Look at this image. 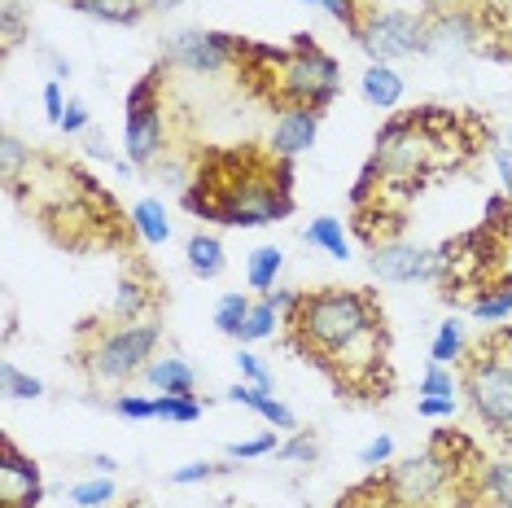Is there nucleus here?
I'll list each match as a JSON object with an SVG mask.
<instances>
[{
	"instance_id": "de8ad7c7",
	"label": "nucleus",
	"mask_w": 512,
	"mask_h": 508,
	"mask_svg": "<svg viewBox=\"0 0 512 508\" xmlns=\"http://www.w3.org/2000/svg\"><path fill=\"white\" fill-rule=\"evenodd\" d=\"M302 5H320V0H302Z\"/></svg>"
},
{
	"instance_id": "ddd939ff",
	"label": "nucleus",
	"mask_w": 512,
	"mask_h": 508,
	"mask_svg": "<svg viewBox=\"0 0 512 508\" xmlns=\"http://www.w3.org/2000/svg\"><path fill=\"white\" fill-rule=\"evenodd\" d=\"M228 399H232V403H241V408H250V412H259V417H263V421H272L276 430H298V417L285 408L281 399L272 395V390H263V386L237 381V386L228 390Z\"/></svg>"
},
{
	"instance_id": "2eb2a0df",
	"label": "nucleus",
	"mask_w": 512,
	"mask_h": 508,
	"mask_svg": "<svg viewBox=\"0 0 512 508\" xmlns=\"http://www.w3.org/2000/svg\"><path fill=\"white\" fill-rule=\"evenodd\" d=\"M149 386L158 390V395H193L197 390V373L193 364H184L180 355H167V360H154L145 368Z\"/></svg>"
},
{
	"instance_id": "4c0bfd02",
	"label": "nucleus",
	"mask_w": 512,
	"mask_h": 508,
	"mask_svg": "<svg viewBox=\"0 0 512 508\" xmlns=\"http://www.w3.org/2000/svg\"><path fill=\"white\" fill-rule=\"evenodd\" d=\"M324 9L337 18V22H346V31L351 36H359V27H364V18H359V9H355V0H320Z\"/></svg>"
},
{
	"instance_id": "f03ea898",
	"label": "nucleus",
	"mask_w": 512,
	"mask_h": 508,
	"mask_svg": "<svg viewBox=\"0 0 512 508\" xmlns=\"http://www.w3.org/2000/svg\"><path fill=\"white\" fill-rule=\"evenodd\" d=\"M473 145H477V123L464 119L460 110L421 106L394 114L377 132V149H372L351 202L403 215V202L416 189H425L434 176L456 171L464 158H473Z\"/></svg>"
},
{
	"instance_id": "4468645a",
	"label": "nucleus",
	"mask_w": 512,
	"mask_h": 508,
	"mask_svg": "<svg viewBox=\"0 0 512 508\" xmlns=\"http://www.w3.org/2000/svg\"><path fill=\"white\" fill-rule=\"evenodd\" d=\"M359 88H364L368 106H377V110H394L403 101V75L386 62H372L364 71V79H359Z\"/></svg>"
},
{
	"instance_id": "cd10ccee",
	"label": "nucleus",
	"mask_w": 512,
	"mask_h": 508,
	"mask_svg": "<svg viewBox=\"0 0 512 508\" xmlns=\"http://www.w3.org/2000/svg\"><path fill=\"white\" fill-rule=\"evenodd\" d=\"M272 333H276V307L263 298V303L250 307V316H246V325H241L237 338L241 342H263V338H272Z\"/></svg>"
},
{
	"instance_id": "f704fd0d",
	"label": "nucleus",
	"mask_w": 512,
	"mask_h": 508,
	"mask_svg": "<svg viewBox=\"0 0 512 508\" xmlns=\"http://www.w3.org/2000/svg\"><path fill=\"white\" fill-rule=\"evenodd\" d=\"M237 368H241V377L250 381V386H263V390H272V373H267V364L259 360L254 351H237Z\"/></svg>"
},
{
	"instance_id": "ea45409f",
	"label": "nucleus",
	"mask_w": 512,
	"mask_h": 508,
	"mask_svg": "<svg viewBox=\"0 0 512 508\" xmlns=\"http://www.w3.org/2000/svg\"><path fill=\"white\" fill-rule=\"evenodd\" d=\"M57 127H62L66 136L84 132V127H88V106H84V101H66V114H62V123H57Z\"/></svg>"
},
{
	"instance_id": "a18cd8bd",
	"label": "nucleus",
	"mask_w": 512,
	"mask_h": 508,
	"mask_svg": "<svg viewBox=\"0 0 512 508\" xmlns=\"http://www.w3.org/2000/svg\"><path fill=\"white\" fill-rule=\"evenodd\" d=\"M92 465H97V473H106V478H110V473H114V469H119V465H114V460H110V456H97V460H92Z\"/></svg>"
},
{
	"instance_id": "72a5a7b5",
	"label": "nucleus",
	"mask_w": 512,
	"mask_h": 508,
	"mask_svg": "<svg viewBox=\"0 0 512 508\" xmlns=\"http://www.w3.org/2000/svg\"><path fill=\"white\" fill-rule=\"evenodd\" d=\"M114 412L127 421H149L158 417V399H145V395H119L114 399Z\"/></svg>"
},
{
	"instance_id": "c9c22d12",
	"label": "nucleus",
	"mask_w": 512,
	"mask_h": 508,
	"mask_svg": "<svg viewBox=\"0 0 512 508\" xmlns=\"http://www.w3.org/2000/svg\"><path fill=\"white\" fill-rule=\"evenodd\" d=\"M495 167H499V180H504L508 198H512V127L495 136Z\"/></svg>"
},
{
	"instance_id": "c85d7f7f",
	"label": "nucleus",
	"mask_w": 512,
	"mask_h": 508,
	"mask_svg": "<svg viewBox=\"0 0 512 508\" xmlns=\"http://www.w3.org/2000/svg\"><path fill=\"white\" fill-rule=\"evenodd\" d=\"M202 417V403L193 395H158V421H176V425H193Z\"/></svg>"
},
{
	"instance_id": "a878e982",
	"label": "nucleus",
	"mask_w": 512,
	"mask_h": 508,
	"mask_svg": "<svg viewBox=\"0 0 512 508\" xmlns=\"http://www.w3.org/2000/svg\"><path fill=\"white\" fill-rule=\"evenodd\" d=\"M482 491L491 495V504L512 508V460H495L482 469Z\"/></svg>"
},
{
	"instance_id": "aec40b11",
	"label": "nucleus",
	"mask_w": 512,
	"mask_h": 508,
	"mask_svg": "<svg viewBox=\"0 0 512 508\" xmlns=\"http://www.w3.org/2000/svg\"><path fill=\"white\" fill-rule=\"evenodd\" d=\"M464 360V325L460 320H442L438 325V338L429 346V364H460Z\"/></svg>"
},
{
	"instance_id": "c03bdc74",
	"label": "nucleus",
	"mask_w": 512,
	"mask_h": 508,
	"mask_svg": "<svg viewBox=\"0 0 512 508\" xmlns=\"http://www.w3.org/2000/svg\"><path fill=\"white\" fill-rule=\"evenodd\" d=\"M145 5H149V9H158V14H167V9H180L184 0H145Z\"/></svg>"
},
{
	"instance_id": "f3484780",
	"label": "nucleus",
	"mask_w": 512,
	"mask_h": 508,
	"mask_svg": "<svg viewBox=\"0 0 512 508\" xmlns=\"http://www.w3.org/2000/svg\"><path fill=\"white\" fill-rule=\"evenodd\" d=\"M302 241H307V246H320L324 254H333V259H351V246H346V233H342V219H333V215L311 219V224L302 228Z\"/></svg>"
},
{
	"instance_id": "b1692460",
	"label": "nucleus",
	"mask_w": 512,
	"mask_h": 508,
	"mask_svg": "<svg viewBox=\"0 0 512 508\" xmlns=\"http://www.w3.org/2000/svg\"><path fill=\"white\" fill-rule=\"evenodd\" d=\"M469 316L473 320H486V325H495V320L512 316V285H499V290L477 294L473 303H469Z\"/></svg>"
},
{
	"instance_id": "412c9836",
	"label": "nucleus",
	"mask_w": 512,
	"mask_h": 508,
	"mask_svg": "<svg viewBox=\"0 0 512 508\" xmlns=\"http://www.w3.org/2000/svg\"><path fill=\"white\" fill-rule=\"evenodd\" d=\"M145 311H149V290L141 281H123L119 294H114L110 316L123 320V325H136V320H145Z\"/></svg>"
},
{
	"instance_id": "4be33fe9",
	"label": "nucleus",
	"mask_w": 512,
	"mask_h": 508,
	"mask_svg": "<svg viewBox=\"0 0 512 508\" xmlns=\"http://www.w3.org/2000/svg\"><path fill=\"white\" fill-rule=\"evenodd\" d=\"M281 268H285V254L276 250V246H259L250 254V268H246V276H250V285L254 290H272L276 285V276H281Z\"/></svg>"
},
{
	"instance_id": "a211bd4d",
	"label": "nucleus",
	"mask_w": 512,
	"mask_h": 508,
	"mask_svg": "<svg viewBox=\"0 0 512 508\" xmlns=\"http://www.w3.org/2000/svg\"><path fill=\"white\" fill-rule=\"evenodd\" d=\"M189 268H193V276H202V281H215V276L224 272V246H219V237H211V233L189 237Z\"/></svg>"
},
{
	"instance_id": "79ce46f5",
	"label": "nucleus",
	"mask_w": 512,
	"mask_h": 508,
	"mask_svg": "<svg viewBox=\"0 0 512 508\" xmlns=\"http://www.w3.org/2000/svg\"><path fill=\"white\" fill-rule=\"evenodd\" d=\"M281 456H285V460H302V465H307V460H316V438H311V434H298L294 443L281 447Z\"/></svg>"
},
{
	"instance_id": "473e14b6",
	"label": "nucleus",
	"mask_w": 512,
	"mask_h": 508,
	"mask_svg": "<svg viewBox=\"0 0 512 508\" xmlns=\"http://www.w3.org/2000/svg\"><path fill=\"white\" fill-rule=\"evenodd\" d=\"M267 452H281L276 434H259V438H241V443H228V456H232V460H254V456H267Z\"/></svg>"
},
{
	"instance_id": "7ed1b4c3",
	"label": "nucleus",
	"mask_w": 512,
	"mask_h": 508,
	"mask_svg": "<svg viewBox=\"0 0 512 508\" xmlns=\"http://www.w3.org/2000/svg\"><path fill=\"white\" fill-rule=\"evenodd\" d=\"M184 206L202 219L228 228H263L294 211V189H289V158L276 149L259 154L254 145L206 154L197 163L193 184L184 189Z\"/></svg>"
},
{
	"instance_id": "20e7f679",
	"label": "nucleus",
	"mask_w": 512,
	"mask_h": 508,
	"mask_svg": "<svg viewBox=\"0 0 512 508\" xmlns=\"http://www.w3.org/2000/svg\"><path fill=\"white\" fill-rule=\"evenodd\" d=\"M237 66H267V101L285 110H324L337 97V62L316 49L311 36H298L294 49H272L259 40H237Z\"/></svg>"
},
{
	"instance_id": "7c9ffc66",
	"label": "nucleus",
	"mask_w": 512,
	"mask_h": 508,
	"mask_svg": "<svg viewBox=\"0 0 512 508\" xmlns=\"http://www.w3.org/2000/svg\"><path fill=\"white\" fill-rule=\"evenodd\" d=\"M71 500L79 508H106L114 500V482L110 478H92V482H79V487H71Z\"/></svg>"
},
{
	"instance_id": "f8f14e48",
	"label": "nucleus",
	"mask_w": 512,
	"mask_h": 508,
	"mask_svg": "<svg viewBox=\"0 0 512 508\" xmlns=\"http://www.w3.org/2000/svg\"><path fill=\"white\" fill-rule=\"evenodd\" d=\"M316 132H320V110H285L272 132V149L294 163L298 154H307L316 145Z\"/></svg>"
},
{
	"instance_id": "9b49d317",
	"label": "nucleus",
	"mask_w": 512,
	"mask_h": 508,
	"mask_svg": "<svg viewBox=\"0 0 512 508\" xmlns=\"http://www.w3.org/2000/svg\"><path fill=\"white\" fill-rule=\"evenodd\" d=\"M368 268L381 276V281H394V285H407V281H425L434 276V254L421 250V246H407V241H390V246H377L368 254Z\"/></svg>"
},
{
	"instance_id": "1a4fd4ad",
	"label": "nucleus",
	"mask_w": 512,
	"mask_h": 508,
	"mask_svg": "<svg viewBox=\"0 0 512 508\" xmlns=\"http://www.w3.org/2000/svg\"><path fill=\"white\" fill-rule=\"evenodd\" d=\"M167 62L193 75L224 71L228 62H237V36H224V31H180L176 40H167Z\"/></svg>"
},
{
	"instance_id": "2f4dec72",
	"label": "nucleus",
	"mask_w": 512,
	"mask_h": 508,
	"mask_svg": "<svg viewBox=\"0 0 512 508\" xmlns=\"http://www.w3.org/2000/svg\"><path fill=\"white\" fill-rule=\"evenodd\" d=\"M0 167H5V184H9V189L18 184V171L31 167V154L14 141V136H0Z\"/></svg>"
},
{
	"instance_id": "e433bc0d",
	"label": "nucleus",
	"mask_w": 512,
	"mask_h": 508,
	"mask_svg": "<svg viewBox=\"0 0 512 508\" xmlns=\"http://www.w3.org/2000/svg\"><path fill=\"white\" fill-rule=\"evenodd\" d=\"M228 465H206V460H193V465H184L171 473V482L176 487H193V482H206V478H215V473H224Z\"/></svg>"
},
{
	"instance_id": "f257e3e1",
	"label": "nucleus",
	"mask_w": 512,
	"mask_h": 508,
	"mask_svg": "<svg viewBox=\"0 0 512 508\" xmlns=\"http://www.w3.org/2000/svg\"><path fill=\"white\" fill-rule=\"evenodd\" d=\"M289 351L320 364L342 399H386L390 377V333L377 298L364 290H302L298 307L285 316Z\"/></svg>"
},
{
	"instance_id": "bb28decb",
	"label": "nucleus",
	"mask_w": 512,
	"mask_h": 508,
	"mask_svg": "<svg viewBox=\"0 0 512 508\" xmlns=\"http://www.w3.org/2000/svg\"><path fill=\"white\" fill-rule=\"evenodd\" d=\"M0 386H5V395L9 399H40L44 395V381L40 377H31V373H22L18 364H0Z\"/></svg>"
},
{
	"instance_id": "9d476101",
	"label": "nucleus",
	"mask_w": 512,
	"mask_h": 508,
	"mask_svg": "<svg viewBox=\"0 0 512 508\" xmlns=\"http://www.w3.org/2000/svg\"><path fill=\"white\" fill-rule=\"evenodd\" d=\"M40 469L36 460L18 452L14 438H5V465H0V508H36L40 504Z\"/></svg>"
},
{
	"instance_id": "a19ab883",
	"label": "nucleus",
	"mask_w": 512,
	"mask_h": 508,
	"mask_svg": "<svg viewBox=\"0 0 512 508\" xmlns=\"http://www.w3.org/2000/svg\"><path fill=\"white\" fill-rule=\"evenodd\" d=\"M416 412H421V417H429V421H447V417H456V399H425V395H421Z\"/></svg>"
},
{
	"instance_id": "393cba45",
	"label": "nucleus",
	"mask_w": 512,
	"mask_h": 508,
	"mask_svg": "<svg viewBox=\"0 0 512 508\" xmlns=\"http://www.w3.org/2000/svg\"><path fill=\"white\" fill-rule=\"evenodd\" d=\"M250 298L246 294H224L219 298V307H215V329L219 333H228V338H237L241 325H246V316H250Z\"/></svg>"
},
{
	"instance_id": "58836bf2",
	"label": "nucleus",
	"mask_w": 512,
	"mask_h": 508,
	"mask_svg": "<svg viewBox=\"0 0 512 508\" xmlns=\"http://www.w3.org/2000/svg\"><path fill=\"white\" fill-rule=\"evenodd\" d=\"M390 452H394V438L390 434H377L372 443L359 452V465H368V469H377V465H386L390 460Z\"/></svg>"
},
{
	"instance_id": "423d86ee",
	"label": "nucleus",
	"mask_w": 512,
	"mask_h": 508,
	"mask_svg": "<svg viewBox=\"0 0 512 508\" xmlns=\"http://www.w3.org/2000/svg\"><path fill=\"white\" fill-rule=\"evenodd\" d=\"M162 338V325L154 320H136V325L119 329H101V338L92 342V351L84 355L88 373L97 381H127L145 368V360L154 355V346Z\"/></svg>"
},
{
	"instance_id": "6ab92c4d",
	"label": "nucleus",
	"mask_w": 512,
	"mask_h": 508,
	"mask_svg": "<svg viewBox=\"0 0 512 508\" xmlns=\"http://www.w3.org/2000/svg\"><path fill=\"white\" fill-rule=\"evenodd\" d=\"M132 228L149 241V246H162V241L171 237L167 211H162V202H154V198H145V202H136V206H132Z\"/></svg>"
},
{
	"instance_id": "0eeeda50",
	"label": "nucleus",
	"mask_w": 512,
	"mask_h": 508,
	"mask_svg": "<svg viewBox=\"0 0 512 508\" xmlns=\"http://www.w3.org/2000/svg\"><path fill=\"white\" fill-rule=\"evenodd\" d=\"M162 66L136 79V88L127 92V123H123V149L132 167H154L162 158Z\"/></svg>"
},
{
	"instance_id": "49530a36",
	"label": "nucleus",
	"mask_w": 512,
	"mask_h": 508,
	"mask_svg": "<svg viewBox=\"0 0 512 508\" xmlns=\"http://www.w3.org/2000/svg\"><path fill=\"white\" fill-rule=\"evenodd\" d=\"M504 443H508V452H512V430H508V434H504Z\"/></svg>"
},
{
	"instance_id": "c756f323",
	"label": "nucleus",
	"mask_w": 512,
	"mask_h": 508,
	"mask_svg": "<svg viewBox=\"0 0 512 508\" xmlns=\"http://www.w3.org/2000/svg\"><path fill=\"white\" fill-rule=\"evenodd\" d=\"M421 395L425 399H456V377L447 364H429L421 377Z\"/></svg>"
},
{
	"instance_id": "dca6fc26",
	"label": "nucleus",
	"mask_w": 512,
	"mask_h": 508,
	"mask_svg": "<svg viewBox=\"0 0 512 508\" xmlns=\"http://www.w3.org/2000/svg\"><path fill=\"white\" fill-rule=\"evenodd\" d=\"M66 5L88 18L114 22V27H132V22H141V14H145V0H66Z\"/></svg>"
},
{
	"instance_id": "39448f33",
	"label": "nucleus",
	"mask_w": 512,
	"mask_h": 508,
	"mask_svg": "<svg viewBox=\"0 0 512 508\" xmlns=\"http://www.w3.org/2000/svg\"><path fill=\"white\" fill-rule=\"evenodd\" d=\"M460 381L486 430L504 438L512 430V329L469 346L460 360Z\"/></svg>"
},
{
	"instance_id": "37998d69",
	"label": "nucleus",
	"mask_w": 512,
	"mask_h": 508,
	"mask_svg": "<svg viewBox=\"0 0 512 508\" xmlns=\"http://www.w3.org/2000/svg\"><path fill=\"white\" fill-rule=\"evenodd\" d=\"M44 114H49L53 123H62V114H66V101H62V88H57V79L44 84Z\"/></svg>"
},
{
	"instance_id": "5701e85b",
	"label": "nucleus",
	"mask_w": 512,
	"mask_h": 508,
	"mask_svg": "<svg viewBox=\"0 0 512 508\" xmlns=\"http://www.w3.org/2000/svg\"><path fill=\"white\" fill-rule=\"evenodd\" d=\"M27 31H31L27 5H22V0H0V40H5V49H9V53L18 49Z\"/></svg>"
},
{
	"instance_id": "6e6552de",
	"label": "nucleus",
	"mask_w": 512,
	"mask_h": 508,
	"mask_svg": "<svg viewBox=\"0 0 512 508\" xmlns=\"http://www.w3.org/2000/svg\"><path fill=\"white\" fill-rule=\"evenodd\" d=\"M355 40L368 49L372 62H386V66L399 62V57L429 53L425 18H416V14H372V18H364Z\"/></svg>"
}]
</instances>
